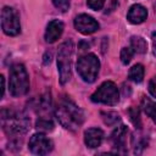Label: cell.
I'll list each match as a JSON object with an SVG mask.
<instances>
[{"mask_svg": "<svg viewBox=\"0 0 156 156\" xmlns=\"http://www.w3.org/2000/svg\"><path fill=\"white\" fill-rule=\"evenodd\" d=\"M55 115L60 124L71 132L78 130L84 122V112L68 98H62L58 101Z\"/></svg>", "mask_w": 156, "mask_h": 156, "instance_id": "6da1fadb", "label": "cell"}, {"mask_svg": "<svg viewBox=\"0 0 156 156\" xmlns=\"http://www.w3.org/2000/svg\"><path fill=\"white\" fill-rule=\"evenodd\" d=\"M1 126L4 132L10 136L24 134L30 127V119L21 111L2 108L1 110Z\"/></svg>", "mask_w": 156, "mask_h": 156, "instance_id": "7a4b0ae2", "label": "cell"}, {"mask_svg": "<svg viewBox=\"0 0 156 156\" xmlns=\"http://www.w3.org/2000/svg\"><path fill=\"white\" fill-rule=\"evenodd\" d=\"M74 45L71 39L63 41L58 46L57 51V71L60 76V83L65 85L72 77V56Z\"/></svg>", "mask_w": 156, "mask_h": 156, "instance_id": "3957f363", "label": "cell"}, {"mask_svg": "<svg viewBox=\"0 0 156 156\" xmlns=\"http://www.w3.org/2000/svg\"><path fill=\"white\" fill-rule=\"evenodd\" d=\"M10 94L15 98L22 96L29 90V77L26 67L22 63H15L10 68V79H9Z\"/></svg>", "mask_w": 156, "mask_h": 156, "instance_id": "277c9868", "label": "cell"}, {"mask_svg": "<svg viewBox=\"0 0 156 156\" xmlns=\"http://www.w3.org/2000/svg\"><path fill=\"white\" fill-rule=\"evenodd\" d=\"M100 69V61L94 54H84L77 61V72L87 83L95 82Z\"/></svg>", "mask_w": 156, "mask_h": 156, "instance_id": "5b68a950", "label": "cell"}, {"mask_svg": "<svg viewBox=\"0 0 156 156\" xmlns=\"http://www.w3.org/2000/svg\"><path fill=\"white\" fill-rule=\"evenodd\" d=\"M93 102H99V104H104V105H116L119 100V91L117 85L111 82V80H106L90 96Z\"/></svg>", "mask_w": 156, "mask_h": 156, "instance_id": "8992f818", "label": "cell"}, {"mask_svg": "<svg viewBox=\"0 0 156 156\" xmlns=\"http://www.w3.org/2000/svg\"><path fill=\"white\" fill-rule=\"evenodd\" d=\"M1 28L9 37H15L21 33V22L18 12L10 6H4L1 10Z\"/></svg>", "mask_w": 156, "mask_h": 156, "instance_id": "52a82bcc", "label": "cell"}, {"mask_svg": "<svg viewBox=\"0 0 156 156\" xmlns=\"http://www.w3.org/2000/svg\"><path fill=\"white\" fill-rule=\"evenodd\" d=\"M28 147L34 155H48L52 151L54 144L52 141L43 133H35L30 136Z\"/></svg>", "mask_w": 156, "mask_h": 156, "instance_id": "ba28073f", "label": "cell"}, {"mask_svg": "<svg viewBox=\"0 0 156 156\" xmlns=\"http://www.w3.org/2000/svg\"><path fill=\"white\" fill-rule=\"evenodd\" d=\"M74 28L84 34V35H88V34H93L95 33L98 29H99V23L95 21L94 17L87 15V13H80L78 15L76 18H74Z\"/></svg>", "mask_w": 156, "mask_h": 156, "instance_id": "9c48e42d", "label": "cell"}, {"mask_svg": "<svg viewBox=\"0 0 156 156\" xmlns=\"http://www.w3.org/2000/svg\"><path fill=\"white\" fill-rule=\"evenodd\" d=\"M127 135H128V129L126 126L121 124L118 126L111 134L110 141L112 146L118 151V152H126L127 147Z\"/></svg>", "mask_w": 156, "mask_h": 156, "instance_id": "30bf717a", "label": "cell"}, {"mask_svg": "<svg viewBox=\"0 0 156 156\" xmlns=\"http://www.w3.org/2000/svg\"><path fill=\"white\" fill-rule=\"evenodd\" d=\"M63 33V23L58 20H52L48 23L46 29H45V41L46 43H55L57 39H60V37Z\"/></svg>", "mask_w": 156, "mask_h": 156, "instance_id": "8fae6325", "label": "cell"}, {"mask_svg": "<svg viewBox=\"0 0 156 156\" xmlns=\"http://www.w3.org/2000/svg\"><path fill=\"white\" fill-rule=\"evenodd\" d=\"M147 17V10L140 4H134L129 7L127 13V20L132 24H140Z\"/></svg>", "mask_w": 156, "mask_h": 156, "instance_id": "7c38bea8", "label": "cell"}, {"mask_svg": "<svg viewBox=\"0 0 156 156\" xmlns=\"http://www.w3.org/2000/svg\"><path fill=\"white\" fill-rule=\"evenodd\" d=\"M102 140H104V132L100 128H89L84 132V143L90 149L100 146Z\"/></svg>", "mask_w": 156, "mask_h": 156, "instance_id": "4fadbf2b", "label": "cell"}, {"mask_svg": "<svg viewBox=\"0 0 156 156\" xmlns=\"http://www.w3.org/2000/svg\"><path fill=\"white\" fill-rule=\"evenodd\" d=\"M141 110L156 123V101L144 96L141 99Z\"/></svg>", "mask_w": 156, "mask_h": 156, "instance_id": "5bb4252c", "label": "cell"}, {"mask_svg": "<svg viewBox=\"0 0 156 156\" xmlns=\"http://www.w3.org/2000/svg\"><path fill=\"white\" fill-rule=\"evenodd\" d=\"M130 48L135 54H145L147 50V43L143 37L133 35L130 38Z\"/></svg>", "mask_w": 156, "mask_h": 156, "instance_id": "9a60e30c", "label": "cell"}, {"mask_svg": "<svg viewBox=\"0 0 156 156\" xmlns=\"http://www.w3.org/2000/svg\"><path fill=\"white\" fill-rule=\"evenodd\" d=\"M144 66L140 65V63H136L130 69H129V73H128V78L130 80H133L134 83H140L144 78Z\"/></svg>", "mask_w": 156, "mask_h": 156, "instance_id": "2e32d148", "label": "cell"}, {"mask_svg": "<svg viewBox=\"0 0 156 156\" xmlns=\"http://www.w3.org/2000/svg\"><path fill=\"white\" fill-rule=\"evenodd\" d=\"M35 127L38 130H41V132H50L54 129V123H52L51 118H49L46 116H40V117H38V119L35 122Z\"/></svg>", "mask_w": 156, "mask_h": 156, "instance_id": "e0dca14e", "label": "cell"}, {"mask_svg": "<svg viewBox=\"0 0 156 156\" xmlns=\"http://www.w3.org/2000/svg\"><path fill=\"white\" fill-rule=\"evenodd\" d=\"M134 54H135V52L133 51V49H132L130 46L123 48V49L121 50V55H119L122 63H123V65H128V63L130 62V60L133 58V55H134Z\"/></svg>", "mask_w": 156, "mask_h": 156, "instance_id": "ac0fdd59", "label": "cell"}, {"mask_svg": "<svg viewBox=\"0 0 156 156\" xmlns=\"http://www.w3.org/2000/svg\"><path fill=\"white\" fill-rule=\"evenodd\" d=\"M101 116H102V118H104V122L106 123V124H108V126H112V124H116L118 121H119V116H118V113H116V112H102L101 113Z\"/></svg>", "mask_w": 156, "mask_h": 156, "instance_id": "d6986e66", "label": "cell"}, {"mask_svg": "<svg viewBox=\"0 0 156 156\" xmlns=\"http://www.w3.org/2000/svg\"><path fill=\"white\" fill-rule=\"evenodd\" d=\"M129 116H130V121L135 126V128H141V119H140L139 110L135 107H130L129 108Z\"/></svg>", "mask_w": 156, "mask_h": 156, "instance_id": "ffe728a7", "label": "cell"}, {"mask_svg": "<svg viewBox=\"0 0 156 156\" xmlns=\"http://www.w3.org/2000/svg\"><path fill=\"white\" fill-rule=\"evenodd\" d=\"M54 6L61 12H66L69 9V0H51Z\"/></svg>", "mask_w": 156, "mask_h": 156, "instance_id": "44dd1931", "label": "cell"}, {"mask_svg": "<svg viewBox=\"0 0 156 156\" xmlns=\"http://www.w3.org/2000/svg\"><path fill=\"white\" fill-rule=\"evenodd\" d=\"M105 4V0H87V5L89 9L94 10V11H99L102 9Z\"/></svg>", "mask_w": 156, "mask_h": 156, "instance_id": "7402d4cb", "label": "cell"}, {"mask_svg": "<svg viewBox=\"0 0 156 156\" xmlns=\"http://www.w3.org/2000/svg\"><path fill=\"white\" fill-rule=\"evenodd\" d=\"M149 93L151 96L156 98V76H154L149 82Z\"/></svg>", "mask_w": 156, "mask_h": 156, "instance_id": "603a6c76", "label": "cell"}, {"mask_svg": "<svg viewBox=\"0 0 156 156\" xmlns=\"http://www.w3.org/2000/svg\"><path fill=\"white\" fill-rule=\"evenodd\" d=\"M151 38H152V52H154V55L156 56V32L152 33Z\"/></svg>", "mask_w": 156, "mask_h": 156, "instance_id": "cb8c5ba5", "label": "cell"}, {"mask_svg": "<svg viewBox=\"0 0 156 156\" xmlns=\"http://www.w3.org/2000/svg\"><path fill=\"white\" fill-rule=\"evenodd\" d=\"M1 78V89H2V96H4V94H5V78H4V76H1L0 77Z\"/></svg>", "mask_w": 156, "mask_h": 156, "instance_id": "d4e9b609", "label": "cell"}]
</instances>
